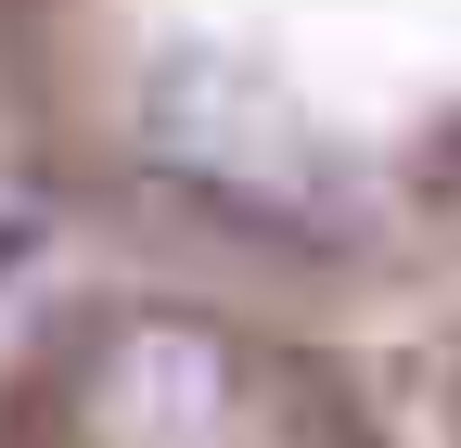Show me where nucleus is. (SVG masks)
I'll return each mask as SVG.
<instances>
[{
    "instance_id": "obj_1",
    "label": "nucleus",
    "mask_w": 461,
    "mask_h": 448,
    "mask_svg": "<svg viewBox=\"0 0 461 448\" xmlns=\"http://www.w3.org/2000/svg\"><path fill=\"white\" fill-rule=\"evenodd\" d=\"M129 154L154 166L167 205H193L205 231H230V244L333 256V231H346L321 154H308L295 90L257 77L244 51H218V39H180V51L141 65V90H129Z\"/></svg>"
},
{
    "instance_id": "obj_3",
    "label": "nucleus",
    "mask_w": 461,
    "mask_h": 448,
    "mask_svg": "<svg viewBox=\"0 0 461 448\" xmlns=\"http://www.w3.org/2000/svg\"><path fill=\"white\" fill-rule=\"evenodd\" d=\"M26 244H39V231H26V218H0V269H14V256H26Z\"/></svg>"
},
{
    "instance_id": "obj_2",
    "label": "nucleus",
    "mask_w": 461,
    "mask_h": 448,
    "mask_svg": "<svg viewBox=\"0 0 461 448\" xmlns=\"http://www.w3.org/2000/svg\"><path fill=\"white\" fill-rule=\"evenodd\" d=\"M411 180H423V205H461V116H436V129H423Z\"/></svg>"
}]
</instances>
